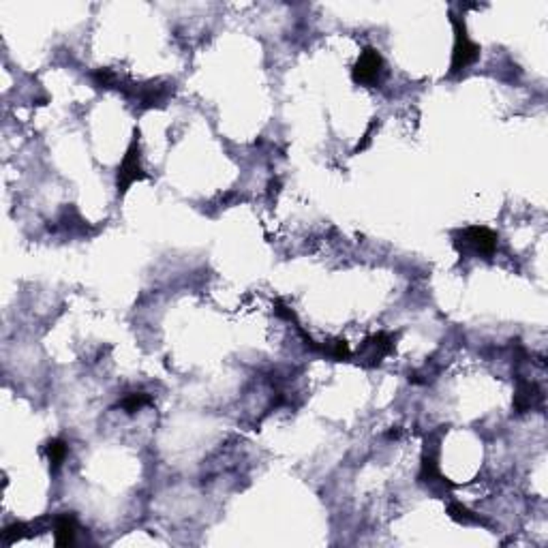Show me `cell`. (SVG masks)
<instances>
[{
    "mask_svg": "<svg viewBox=\"0 0 548 548\" xmlns=\"http://www.w3.org/2000/svg\"><path fill=\"white\" fill-rule=\"evenodd\" d=\"M140 133L135 131V138L133 142L129 144L127 153H124V159L118 167V174H116V188H118V195H124L131 184H135L140 180H146L148 174L144 172V167L140 163Z\"/></svg>",
    "mask_w": 548,
    "mask_h": 548,
    "instance_id": "cell-2",
    "label": "cell"
},
{
    "mask_svg": "<svg viewBox=\"0 0 548 548\" xmlns=\"http://www.w3.org/2000/svg\"><path fill=\"white\" fill-rule=\"evenodd\" d=\"M540 401H542V390L538 388V384L520 380V377H518L516 392H514V409H516V413L531 411Z\"/></svg>",
    "mask_w": 548,
    "mask_h": 548,
    "instance_id": "cell-7",
    "label": "cell"
},
{
    "mask_svg": "<svg viewBox=\"0 0 548 548\" xmlns=\"http://www.w3.org/2000/svg\"><path fill=\"white\" fill-rule=\"evenodd\" d=\"M174 92V84H169V82H146L142 86L133 84L131 86L124 94H133L138 105L142 109H153V107H161L165 105V101L169 99V94Z\"/></svg>",
    "mask_w": 548,
    "mask_h": 548,
    "instance_id": "cell-4",
    "label": "cell"
},
{
    "mask_svg": "<svg viewBox=\"0 0 548 548\" xmlns=\"http://www.w3.org/2000/svg\"><path fill=\"white\" fill-rule=\"evenodd\" d=\"M26 536H30V534H28V525H26V523H13V525L5 527V531H3V540H5V544H13V542L22 540V538H26Z\"/></svg>",
    "mask_w": 548,
    "mask_h": 548,
    "instance_id": "cell-15",
    "label": "cell"
},
{
    "mask_svg": "<svg viewBox=\"0 0 548 548\" xmlns=\"http://www.w3.org/2000/svg\"><path fill=\"white\" fill-rule=\"evenodd\" d=\"M399 435H401L399 428H396V430H390V432H388V439H399Z\"/></svg>",
    "mask_w": 548,
    "mask_h": 548,
    "instance_id": "cell-18",
    "label": "cell"
},
{
    "mask_svg": "<svg viewBox=\"0 0 548 548\" xmlns=\"http://www.w3.org/2000/svg\"><path fill=\"white\" fill-rule=\"evenodd\" d=\"M392 349H394V336L388 332H377L362 343L360 353H366L369 360H371V366H375V364H380L382 358L388 355Z\"/></svg>",
    "mask_w": 548,
    "mask_h": 548,
    "instance_id": "cell-6",
    "label": "cell"
},
{
    "mask_svg": "<svg viewBox=\"0 0 548 548\" xmlns=\"http://www.w3.org/2000/svg\"><path fill=\"white\" fill-rule=\"evenodd\" d=\"M67 443L63 439H50L47 446H45V454H47V461H50V469L52 471H58L67 459Z\"/></svg>",
    "mask_w": 548,
    "mask_h": 548,
    "instance_id": "cell-10",
    "label": "cell"
},
{
    "mask_svg": "<svg viewBox=\"0 0 548 548\" xmlns=\"http://www.w3.org/2000/svg\"><path fill=\"white\" fill-rule=\"evenodd\" d=\"M384 71V58L377 47H364L360 52V58L355 61L351 69V80L360 86H371L380 80V75Z\"/></svg>",
    "mask_w": 548,
    "mask_h": 548,
    "instance_id": "cell-3",
    "label": "cell"
},
{
    "mask_svg": "<svg viewBox=\"0 0 548 548\" xmlns=\"http://www.w3.org/2000/svg\"><path fill=\"white\" fill-rule=\"evenodd\" d=\"M463 238L465 242L469 244L471 249L476 253L484 255V257H490L495 251H497V234L488 228H480V225H474V228H467L463 232Z\"/></svg>",
    "mask_w": 548,
    "mask_h": 548,
    "instance_id": "cell-5",
    "label": "cell"
},
{
    "mask_svg": "<svg viewBox=\"0 0 548 548\" xmlns=\"http://www.w3.org/2000/svg\"><path fill=\"white\" fill-rule=\"evenodd\" d=\"M75 534H78V520L73 514L63 512L54 516V542L56 546H71L75 542Z\"/></svg>",
    "mask_w": 548,
    "mask_h": 548,
    "instance_id": "cell-8",
    "label": "cell"
},
{
    "mask_svg": "<svg viewBox=\"0 0 548 548\" xmlns=\"http://www.w3.org/2000/svg\"><path fill=\"white\" fill-rule=\"evenodd\" d=\"M146 405H150V396L144 394V392H133V394H129L127 399L120 401V407H122L127 413H135V411H140V409L146 407Z\"/></svg>",
    "mask_w": 548,
    "mask_h": 548,
    "instance_id": "cell-13",
    "label": "cell"
},
{
    "mask_svg": "<svg viewBox=\"0 0 548 548\" xmlns=\"http://www.w3.org/2000/svg\"><path fill=\"white\" fill-rule=\"evenodd\" d=\"M375 127H377V120H373V122H371V124L366 127V133H364V138H362V144H358V146H355V150H353V153H360V150H364V148H366V146L371 144V140H373L371 135H373V131H375Z\"/></svg>",
    "mask_w": 548,
    "mask_h": 548,
    "instance_id": "cell-17",
    "label": "cell"
},
{
    "mask_svg": "<svg viewBox=\"0 0 548 548\" xmlns=\"http://www.w3.org/2000/svg\"><path fill=\"white\" fill-rule=\"evenodd\" d=\"M418 480H420L422 484H435V482H439V484H443V486H454L452 482H448V478H443V476L439 474L437 457L430 454V452H424V454H422Z\"/></svg>",
    "mask_w": 548,
    "mask_h": 548,
    "instance_id": "cell-9",
    "label": "cell"
},
{
    "mask_svg": "<svg viewBox=\"0 0 548 548\" xmlns=\"http://www.w3.org/2000/svg\"><path fill=\"white\" fill-rule=\"evenodd\" d=\"M448 514H450L452 520L463 523V525H484V520H482L478 514H474L467 505H463V503H459V501H454V503H450V505H448Z\"/></svg>",
    "mask_w": 548,
    "mask_h": 548,
    "instance_id": "cell-11",
    "label": "cell"
},
{
    "mask_svg": "<svg viewBox=\"0 0 548 548\" xmlns=\"http://www.w3.org/2000/svg\"><path fill=\"white\" fill-rule=\"evenodd\" d=\"M92 82L99 88H120L122 80L111 69H97L92 73Z\"/></svg>",
    "mask_w": 548,
    "mask_h": 548,
    "instance_id": "cell-12",
    "label": "cell"
},
{
    "mask_svg": "<svg viewBox=\"0 0 548 548\" xmlns=\"http://www.w3.org/2000/svg\"><path fill=\"white\" fill-rule=\"evenodd\" d=\"M321 351L328 353L330 358H334V360H347V358L351 355V349L347 345L345 338H338V341H334L330 347H324L321 345Z\"/></svg>",
    "mask_w": 548,
    "mask_h": 548,
    "instance_id": "cell-14",
    "label": "cell"
},
{
    "mask_svg": "<svg viewBox=\"0 0 548 548\" xmlns=\"http://www.w3.org/2000/svg\"><path fill=\"white\" fill-rule=\"evenodd\" d=\"M450 24L454 28V47H452L450 75H459L480 58V45L476 41H471V36L467 32V24L461 15L450 13Z\"/></svg>",
    "mask_w": 548,
    "mask_h": 548,
    "instance_id": "cell-1",
    "label": "cell"
},
{
    "mask_svg": "<svg viewBox=\"0 0 548 548\" xmlns=\"http://www.w3.org/2000/svg\"><path fill=\"white\" fill-rule=\"evenodd\" d=\"M274 311H276V315H278V317H283V319H287V321H294V324H296V328L300 326V324H298V317H296V313H294V311H292L289 307H285V305H283V302H281V300H276V302H274Z\"/></svg>",
    "mask_w": 548,
    "mask_h": 548,
    "instance_id": "cell-16",
    "label": "cell"
}]
</instances>
